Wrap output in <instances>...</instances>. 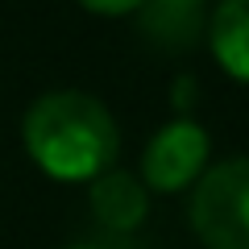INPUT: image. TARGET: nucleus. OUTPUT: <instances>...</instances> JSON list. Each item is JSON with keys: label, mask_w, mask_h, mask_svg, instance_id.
<instances>
[{"label": "nucleus", "mask_w": 249, "mask_h": 249, "mask_svg": "<svg viewBox=\"0 0 249 249\" xmlns=\"http://www.w3.org/2000/svg\"><path fill=\"white\" fill-rule=\"evenodd\" d=\"M29 158L58 183H91L112 170L121 129L112 112L88 91H46L29 104L21 124Z\"/></svg>", "instance_id": "obj_1"}, {"label": "nucleus", "mask_w": 249, "mask_h": 249, "mask_svg": "<svg viewBox=\"0 0 249 249\" xmlns=\"http://www.w3.org/2000/svg\"><path fill=\"white\" fill-rule=\"evenodd\" d=\"M187 216L208 249H249V158L204 170L191 187Z\"/></svg>", "instance_id": "obj_2"}, {"label": "nucleus", "mask_w": 249, "mask_h": 249, "mask_svg": "<svg viewBox=\"0 0 249 249\" xmlns=\"http://www.w3.org/2000/svg\"><path fill=\"white\" fill-rule=\"evenodd\" d=\"M208 150H212V137H208L204 124H196V121L162 124L158 133L150 137L145 154H142V183L150 191H162V196L187 191L204 175Z\"/></svg>", "instance_id": "obj_3"}, {"label": "nucleus", "mask_w": 249, "mask_h": 249, "mask_svg": "<svg viewBox=\"0 0 249 249\" xmlns=\"http://www.w3.org/2000/svg\"><path fill=\"white\" fill-rule=\"evenodd\" d=\"M88 199H91L96 220L108 224V229H116V232L137 229V224L145 220V212H150L145 183L137 175H129V170H104L100 178H91Z\"/></svg>", "instance_id": "obj_4"}, {"label": "nucleus", "mask_w": 249, "mask_h": 249, "mask_svg": "<svg viewBox=\"0 0 249 249\" xmlns=\"http://www.w3.org/2000/svg\"><path fill=\"white\" fill-rule=\"evenodd\" d=\"M208 46L232 79L249 83V0H220L208 25Z\"/></svg>", "instance_id": "obj_5"}, {"label": "nucleus", "mask_w": 249, "mask_h": 249, "mask_svg": "<svg viewBox=\"0 0 249 249\" xmlns=\"http://www.w3.org/2000/svg\"><path fill=\"white\" fill-rule=\"evenodd\" d=\"M199 4L204 0H145V29L166 46H187L199 29Z\"/></svg>", "instance_id": "obj_6"}, {"label": "nucleus", "mask_w": 249, "mask_h": 249, "mask_svg": "<svg viewBox=\"0 0 249 249\" xmlns=\"http://www.w3.org/2000/svg\"><path fill=\"white\" fill-rule=\"evenodd\" d=\"M88 13H96V17H124V13H142L145 0H79Z\"/></svg>", "instance_id": "obj_7"}, {"label": "nucleus", "mask_w": 249, "mask_h": 249, "mask_svg": "<svg viewBox=\"0 0 249 249\" xmlns=\"http://www.w3.org/2000/svg\"><path fill=\"white\" fill-rule=\"evenodd\" d=\"M71 249H100V245H71Z\"/></svg>", "instance_id": "obj_8"}]
</instances>
